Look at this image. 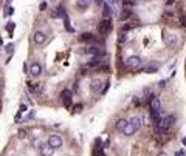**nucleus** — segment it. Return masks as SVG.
I'll return each instance as SVG.
<instances>
[{"label": "nucleus", "instance_id": "obj_5", "mask_svg": "<svg viewBox=\"0 0 186 156\" xmlns=\"http://www.w3.org/2000/svg\"><path fill=\"white\" fill-rule=\"evenodd\" d=\"M126 64H127V66H130V68H138V66H141L143 60L140 56H130V57H127Z\"/></svg>", "mask_w": 186, "mask_h": 156}, {"label": "nucleus", "instance_id": "obj_38", "mask_svg": "<svg viewBox=\"0 0 186 156\" xmlns=\"http://www.w3.org/2000/svg\"><path fill=\"white\" fill-rule=\"evenodd\" d=\"M185 66H186V64H185Z\"/></svg>", "mask_w": 186, "mask_h": 156}, {"label": "nucleus", "instance_id": "obj_3", "mask_svg": "<svg viewBox=\"0 0 186 156\" xmlns=\"http://www.w3.org/2000/svg\"><path fill=\"white\" fill-rule=\"evenodd\" d=\"M110 29H112V20L102 19V20L98 23V33L101 34V36H106Z\"/></svg>", "mask_w": 186, "mask_h": 156}, {"label": "nucleus", "instance_id": "obj_16", "mask_svg": "<svg viewBox=\"0 0 186 156\" xmlns=\"http://www.w3.org/2000/svg\"><path fill=\"white\" fill-rule=\"evenodd\" d=\"M87 53H89V54L96 56V57H99L101 54H104V51L101 50V48H98V47H92V48H89V50H87Z\"/></svg>", "mask_w": 186, "mask_h": 156}, {"label": "nucleus", "instance_id": "obj_31", "mask_svg": "<svg viewBox=\"0 0 186 156\" xmlns=\"http://www.w3.org/2000/svg\"><path fill=\"white\" fill-rule=\"evenodd\" d=\"M20 118H22V113H17V114H16V118H14V121H16V122H19V121H20Z\"/></svg>", "mask_w": 186, "mask_h": 156}, {"label": "nucleus", "instance_id": "obj_28", "mask_svg": "<svg viewBox=\"0 0 186 156\" xmlns=\"http://www.w3.org/2000/svg\"><path fill=\"white\" fill-rule=\"evenodd\" d=\"M166 79H163V81H160V82H158V87H160V88H165L166 87Z\"/></svg>", "mask_w": 186, "mask_h": 156}, {"label": "nucleus", "instance_id": "obj_35", "mask_svg": "<svg viewBox=\"0 0 186 156\" xmlns=\"http://www.w3.org/2000/svg\"><path fill=\"white\" fill-rule=\"evenodd\" d=\"M3 91V83H2V81H0V93Z\"/></svg>", "mask_w": 186, "mask_h": 156}, {"label": "nucleus", "instance_id": "obj_2", "mask_svg": "<svg viewBox=\"0 0 186 156\" xmlns=\"http://www.w3.org/2000/svg\"><path fill=\"white\" fill-rule=\"evenodd\" d=\"M174 122H175V116H172V114L166 116V118H163L160 121V124H158V130L160 131H167L172 125H174Z\"/></svg>", "mask_w": 186, "mask_h": 156}, {"label": "nucleus", "instance_id": "obj_15", "mask_svg": "<svg viewBox=\"0 0 186 156\" xmlns=\"http://www.w3.org/2000/svg\"><path fill=\"white\" fill-rule=\"evenodd\" d=\"M90 5H92V0H76V6L79 10H87Z\"/></svg>", "mask_w": 186, "mask_h": 156}, {"label": "nucleus", "instance_id": "obj_22", "mask_svg": "<svg viewBox=\"0 0 186 156\" xmlns=\"http://www.w3.org/2000/svg\"><path fill=\"white\" fill-rule=\"evenodd\" d=\"M17 138H19V139H25V138H26V130H24V128L19 130V131H17Z\"/></svg>", "mask_w": 186, "mask_h": 156}, {"label": "nucleus", "instance_id": "obj_6", "mask_svg": "<svg viewBox=\"0 0 186 156\" xmlns=\"http://www.w3.org/2000/svg\"><path fill=\"white\" fill-rule=\"evenodd\" d=\"M30 74L33 76V77L40 76L42 74V65H40L39 62H33V64L30 65Z\"/></svg>", "mask_w": 186, "mask_h": 156}, {"label": "nucleus", "instance_id": "obj_34", "mask_svg": "<svg viewBox=\"0 0 186 156\" xmlns=\"http://www.w3.org/2000/svg\"><path fill=\"white\" fill-rule=\"evenodd\" d=\"M157 156H167V155H166V153H165V151H160V153H158V155H157Z\"/></svg>", "mask_w": 186, "mask_h": 156}, {"label": "nucleus", "instance_id": "obj_20", "mask_svg": "<svg viewBox=\"0 0 186 156\" xmlns=\"http://www.w3.org/2000/svg\"><path fill=\"white\" fill-rule=\"evenodd\" d=\"M122 5L127 8V10H130V8H133L135 5H137V0H124V2H122Z\"/></svg>", "mask_w": 186, "mask_h": 156}, {"label": "nucleus", "instance_id": "obj_25", "mask_svg": "<svg viewBox=\"0 0 186 156\" xmlns=\"http://www.w3.org/2000/svg\"><path fill=\"white\" fill-rule=\"evenodd\" d=\"M146 71H147V73H154V71H157V65H151V66H147Z\"/></svg>", "mask_w": 186, "mask_h": 156}, {"label": "nucleus", "instance_id": "obj_14", "mask_svg": "<svg viewBox=\"0 0 186 156\" xmlns=\"http://www.w3.org/2000/svg\"><path fill=\"white\" fill-rule=\"evenodd\" d=\"M127 124H129L127 119H118V121L115 122V128H116L118 131H121V133H122V130L126 128V125H127Z\"/></svg>", "mask_w": 186, "mask_h": 156}, {"label": "nucleus", "instance_id": "obj_19", "mask_svg": "<svg viewBox=\"0 0 186 156\" xmlns=\"http://www.w3.org/2000/svg\"><path fill=\"white\" fill-rule=\"evenodd\" d=\"M133 133H135V128L130 125V124H127V125H126V128L122 130V135H126V136H132Z\"/></svg>", "mask_w": 186, "mask_h": 156}, {"label": "nucleus", "instance_id": "obj_9", "mask_svg": "<svg viewBox=\"0 0 186 156\" xmlns=\"http://www.w3.org/2000/svg\"><path fill=\"white\" fill-rule=\"evenodd\" d=\"M102 85H104V83L99 81L98 77H95V79H92V82H90V90L95 91V93H99L102 90Z\"/></svg>", "mask_w": 186, "mask_h": 156}, {"label": "nucleus", "instance_id": "obj_37", "mask_svg": "<svg viewBox=\"0 0 186 156\" xmlns=\"http://www.w3.org/2000/svg\"><path fill=\"white\" fill-rule=\"evenodd\" d=\"M95 2H96L98 5H102V0H95Z\"/></svg>", "mask_w": 186, "mask_h": 156}, {"label": "nucleus", "instance_id": "obj_32", "mask_svg": "<svg viewBox=\"0 0 186 156\" xmlns=\"http://www.w3.org/2000/svg\"><path fill=\"white\" fill-rule=\"evenodd\" d=\"M133 104L135 105H140V99H138V97H133Z\"/></svg>", "mask_w": 186, "mask_h": 156}, {"label": "nucleus", "instance_id": "obj_10", "mask_svg": "<svg viewBox=\"0 0 186 156\" xmlns=\"http://www.w3.org/2000/svg\"><path fill=\"white\" fill-rule=\"evenodd\" d=\"M129 124H130V125H132L133 128H135V131H137V130H140V128H141V125H143V118H141V116H133V118L132 119H130V121H129Z\"/></svg>", "mask_w": 186, "mask_h": 156}, {"label": "nucleus", "instance_id": "obj_12", "mask_svg": "<svg viewBox=\"0 0 186 156\" xmlns=\"http://www.w3.org/2000/svg\"><path fill=\"white\" fill-rule=\"evenodd\" d=\"M79 40L84 42V43H93L95 40H96V37H95L92 33H82L79 36Z\"/></svg>", "mask_w": 186, "mask_h": 156}, {"label": "nucleus", "instance_id": "obj_18", "mask_svg": "<svg viewBox=\"0 0 186 156\" xmlns=\"http://www.w3.org/2000/svg\"><path fill=\"white\" fill-rule=\"evenodd\" d=\"M130 17H132V11H130V10H124V11L120 14V20L124 22V20H129Z\"/></svg>", "mask_w": 186, "mask_h": 156}, {"label": "nucleus", "instance_id": "obj_33", "mask_svg": "<svg viewBox=\"0 0 186 156\" xmlns=\"http://www.w3.org/2000/svg\"><path fill=\"white\" fill-rule=\"evenodd\" d=\"M181 25H183L185 28H186V17H183V20H181Z\"/></svg>", "mask_w": 186, "mask_h": 156}, {"label": "nucleus", "instance_id": "obj_36", "mask_svg": "<svg viewBox=\"0 0 186 156\" xmlns=\"http://www.w3.org/2000/svg\"><path fill=\"white\" fill-rule=\"evenodd\" d=\"M181 144H183V145H186V138H183V139H181Z\"/></svg>", "mask_w": 186, "mask_h": 156}, {"label": "nucleus", "instance_id": "obj_13", "mask_svg": "<svg viewBox=\"0 0 186 156\" xmlns=\"http://www.w3.org/2000/svg\"><path fill=\"white\" fill-rule=\"evenodd\" d=\"M149 104H151V111H160L161 104H160V99H158L155 94L152 96V99L149 101Z\"/></svg>", "mask_w": 186, "mask_h": 156}, {"label": "nucleus", "instance_id": "obj_24", "mask_svg": "<svg viewBox=\"0 0 186 156\" xmlns=\"http://www.w3.org/2000/svg\"><path fill=\"white\" fill-rule=\"evenodd\" d=\"M8 31H10V33H12V31H14V28H16V25H14V22H8Z\"/></svg>", "mask_w": 186, "mask_h": 156}, {"label": "nucleus", "instance_id": "obj_27", "mask_svg": "<svg viewBox=\"0 0 186 156\" xmlns=\"http://www.w3.org/2000/svg\"><path fill=\"white\" fill-rule=\"evenodd\" d=\"M26 110H28V107H26L25 104H22V105H20V110H19V113H25Z\"/></svg>", "mask_w": 186, "mask_h": 156}, {"label": "nucleus", "instance_id": "obj_17", "mask_svg": "<svg viewBox=\"0 0 186 156\" xmlns=\"http://www.w3.org/2000/svg\"><path fill=\"white\" fill-rule=\"evenodd\" d=\"M101 65V60H99V57H93L90 62H87V68H96V66Z\"/></svg>", "mask_w": 186, "mask_h": 156}, {"label": "nucleus", "instance_id": "obj_26", "mask_svg": "<svg viewBox=\"0 0 186 156\" xmlns=\"http://www.w3.org/2000/svg\"><path fill=\"white\" fill-rule=\"evenodd\" d=\"M39 10H40V11H45V10H47V2H42V3H40V5H39Z\"/></svg>", "mask_w": 186, "mask_h": 156}, {"label": "nucleus", "instance_id": "obj_30", "mask_svg": "<svg viewBox=\"0 0 186 156\" xmlns=\"http://www.w3.org/2000/svg\"><path fill=\"white\" fill-rule=\"evenodd\" d=\"M175 2H177V0H166V6H171V5H174Z\"/></svg>", "mask_w": 186, "mask_h": 156}, {"label": "nucleus", "instance_id": "obj_23", "mask_svg": "<svg viewBox=\"0 0 186 156\" xmlns=\"http://www.w3.org/2000/svg\"><path fill=\"white\" fill-rule=\"evenodd\" d=\"M5 51L8 53V54H11V53L14 51V45H12V43H10V45H6V48H5Z\"/></svg>", "mask_w": 186, "mask_h": 156}, {"label": "nucleus", "instance_id": "obj_1", "mask_svg": "<svg viewBox=\"0 0 186 156\" xmlns=\"http://www.w3.org/2000/svg\"><path fill=\"white\" fill-rule=\"evenodd\" d=\"M163 40H165V43L167 47H171V48H174L178 45V42H180V37L177 36L175 33H163Z\"/></svg>", "mask_w": 186, "mask_h": 156}, {"label": "nucleus", "instance_id": "obj_21", "mask_svg": "<svg viewBox=\"0 0 186 156\" xmlns=\"http://www.w3.org/2000/svg\"><path fill=\"white\" fill-rule=\"evenodd\" d=\"M110 16H112V10H110V6H109L107 3H104V17H106V19H109Z\"/></svg>", "mask_w": 186, "mask_h": 156}, {"label": "nucleus", "instance_id": "obj_8", "mask_svg": "<svg viewBox=\"0 0 186 156\" xmlns=\"http://www.w3.org/2000/svg\"><path fill=\"white\" fill-rule=\"evenodd\" d=\"M61 97H62V101H64L65 108H70V105H71V91L70 90H64L61 93Z\"/></svg>", "mask_w": 186, "mask_h": 156}, {"label": "nucleus", "instance_id": "obj_11", "mask_svg": "<svg viewBox=\"0 0 186 156\" xmlns=\"http://www.w3.org/2000/svg\"><path fill=\"white\" fill-rule=\"evenodd\" d=\"M39 151H40V156H53V153H54V150L48 144H40Z\"/></svg>", "mask_w": 186, "mask_h": 156}, {"label": "nucleus", "instance_id": "obj_29", "mask_svg": "<svg viewBox=\"0 0 186 156\" xmlns=\"http://www.w3.org/2000/svg\"><path fill=\"white\" fill-rule=\"evenodd\" d=\"M81 110H82V105H81V104H78V105H75V111H76V113H79Z\"/></svg>", "mask_w": 186, "mask_h": 156}, {"label": "nucleus", "instance_id": "obj_4", "mask_svg": "<svg viewBox=\"0 0 186 156\" xmlns=\"http://www.w3.org/2000/svg\"><path fill=\"white\" fill-rule=\"evenodd\" d=\"M47 144L51 147L53 150H56V148H61L64 142H62V138L59 136V135H51V136L48 138V142H47Z\"/></svg>", "mask_w": 186, "mask_h": 156}, {"label": "nucleus", "instance_id": "obj_7", "mask_svg": "<svg viewBox=\"0 0 186 156\" xmlns=\"http://www.w3.org/2000/svg\"><path fill=\"white\" fill-rule=\"evenodd\" d=\"M33 40H34V43H37V45H44V43L47 42V34H45L44 31H36L34 36H33Z\"/></svg>", "mask_w": 186, "mask_h": 156}]
</instances>
